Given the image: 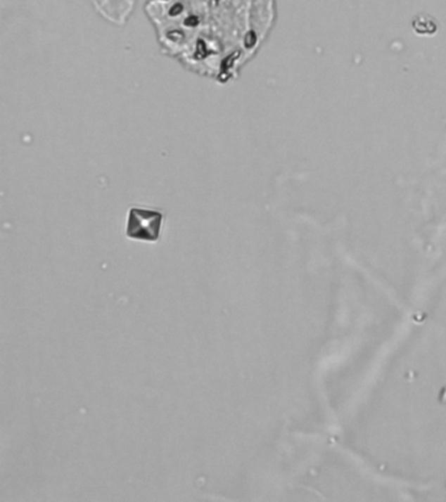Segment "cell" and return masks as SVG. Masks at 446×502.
<instances>
[{
  "mask_svg": "<svg viewBox=\"0 0 446 502\" xmlns=\"http://www.w3.org/2000/svg\"><path fill=\"white\" fill-rule=\"evenodd\" d=\"M161 214L152 211L131 210L127 236L135 240L155 242L160 234Z\"/></svg>",
  "mask_w": 446,
  "mask_h": 502,
  "instance_id": "cell-1",
  "label": "cell"
},
{
  "mask_svg": "<svg viewBox=\"0 0 446 502\" xmlns=\"http://www.w3.org/2000/svg\"><path fill=\"white\" fill-rule=\"evenodd\" d=\"M94 8L113 24L123 25L135 7L136 0H92Z\"/></svg>",
  "mask_w": 446,
  "mask_h": 502,
  "instance_id": "cell-2",
  "label": "cell"
},
{
  "mask_svg": "<svg viewBox=\"0 0 446 502\" xmlns=\"http://www.w3.org/2000/svg\"><path fill=\"white\" fill-rule=\"evenodd\" d=\"M412 27L416 30L419 34H433L436 33V22L432 18L428 19L427 22H423V20H419V18L415 19L412 22Z\"/></svg>",
  "mask_w": 446,
  "mask_h": 502,
  "instance_id": "cell-3",
  "label": "cell"
}]
</instances>
